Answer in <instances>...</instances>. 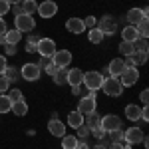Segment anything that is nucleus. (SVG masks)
<instances>
[{
  "mask_svg": "<svg viewBox=\"0 0 149 149\" xmlns=\"http://www.w3.org/2000/svg\"><path fill=\"white\" fill-rule=\"evenodd\" d=\"M100 90H103L105 95H111V97H117V95H121L123 93V86H121V81L117 80V78H103V84Z\"/></svg>",
  "mask_w": 149,
  "mask_h": 149,
  "instance_id": "obj_1",
  "label": "nucleus"
},
{
  "mask_svg": "<svg viewBox=\"0 0 149 149\" xmlns=\"http://www.w3.org/2000/svg\"><path fill=\"white\" fill-rule=\"evenodd\" d=\"M81 84L88 88V90H100L103 84V74L102 72H84V80H81Z\"/></svg>",
  "mask_w": 149,
  "mask_h": 149,
  "instance_id": "obj_2",
  "label": "nucleus"
},
{
  "mask_svg": "<svg viewBox=\"0 0 149 149\" xmlns=\"http://www.w3.org/2000/svg\"><path fill=\"white\" fill-rule=\"evenodd\" d=\"M36 52H38L42 58H52L54 54H56V42H54L52 38H40V40H38Z\"/></svg>",
  "mask_w": 149,
  "mask_h": 149,
  "instance_id": "obj_3",
  "label": "nucleus"
},
{
  "mask_svg": "<svg viewBox=\"0 0 149 149\" xmlns=\"http://www.w3.org/2000/svg\"><path fill=\"white\" fill-rule=\"evenodd\" d=\"M117 80L121 81V86L123 88H129V86H135L139 80V72L137 68H125L119 76H117Z\"/></svg>",
  "mask_w": 149,
  "mask_h": 149,
  "instance_id": "obj_4",
  "label": "nucleus"
},
{
  "mask_svg": "<svg viewBox=\"0 0 149 149\" xmlns=\"http://www.w3.org/2000/svg\"><path fill=\"white\" fill-rule=\"evenodd\" d=\"M100 127H102L105 133H109V131H115V129H121V119H119L117 115H113V113L103 115L102 121H100Z\"/></svg>",
  "mask_w": 149,
  "mask_h": 149,
  "instance_id": "obj_5",
  "label": "nucleus"
},
{
  "mask_svg": "<svg viewBox=\"0 0 149 149\" xmlns=\"http://www.w3.org/2000/svg\"><path fill=\"white\" fill-rule=\"evenodd\" d=\"M14 26H16V30H20V32H32L36 22H34V18H32L30 14H20V16H16Z\"/></svg>",
  "mask_w": 149,
  "mask_h": 149,
  "instance_id": "obj_6",
  "label": "nucleus"
},
{
  "mask_svg": "<svg viewBox=\"0 0 149 149\" xmlns=\"http://www.w3.org/2000/svg\"><path fill=\"white\" fill-rule=\"evenodd\" d=\"M145 139V133L139 129V127H129L127 131H123V141L127 145H137Z\"/></svg>",
  "mask_w": 149,
  "mask_h": 149,
  "instance_id": "obj_7",
  "label": "nucleus"
},
{
  "mask_svg": "<svg viewBox=\"0 0 149 149\" xmlns=\"http://www.w3.org/2000/svg\"><path fill=\"white\" fill-rule=\"evenodd\" d=\"M95 28H97L103 36H105V34L111 36V34H115V30H117V24H115V20L111 18V16H103L102 20L95 24Z\"/></svg>",
  "mask_w": 149,
  "mask_h": 149,
  "instance_id": "obj_8",
  "label": "nucleus"
},
{
  "mask_svg": "<svg viewBox=\"0 0 149 149\" xmlns=\"http://www.w3.org/2000/svg\"><path fill=\"white\" fill-rule=\"evenodd\" d=\"M52 62H54L60 70L68 68L70 62H72V52H70V50H56V54L52 56Z\"/></svg>",
  "mask_w": 149,
  "mask_h": 149,
  "instance_id": "obj_9",
  "label": "nucleus"
},
{
  "mask_svg": "<svg viewBox=\"0 0 149 149\" xmlns=\"http://www.w3.org/2000/svg\"><path fill=\"white\" fill-rule=\"evenodd\" d=\"M20 76H22L26 81H36L40 78V68H38V64H24L22 70H20Z\"/></svg>",
  "mask_w": 149,
  "mask_h": 149,
  "instance_id": "obj_10",
  "label": "nucleus"
},
{
  "mask_svg": "<svg viewBox=\"0 0 149 149\" xmlns=\"http://www.w3.org/2000/svg\"><path fill=\"white\" fill-rule=\"evenodd\" d=\"M36 12H38L42 18H52V16H56V12H58V4L54 0H46V2L38 4V10Z\"/></svg>",
  "mask_w": 149,
  "mask_h": 149,
  "instance_id": "obj_11",
  "label": "nucleus"
},
{
  "mask_svg": "<svg viewBox=\"0 0 149 149\" xmlns=\"http://www.w3.org/2000/svg\"><path fill=\"white\" fill-rule=\"evenodd\" d=\"M78 111H80L81 115H88V113H92V111H95V100H93V97H88V95H84V97L80 100Z\"/></svg>",
  "mask_w": 149,
  "mask_h": 149,
  "instance_id": "obj_12",
  "label": "nucleus"
},
{
  "mask_svg": "<svg viewBox=\"0 0 149 149\" xmlns=\"http://www.w3.org/2000/svg\"><path fill=\"white\" fill-rule=\"evenodd\" d=\"M48 131H50L54 137H64V135H66V123H62L60 119H50Z\"/></svg>",
  "mask_w": 149,
  "mask_h": 149,
  "instance_id": "obj_13",
  "label": "nucleus"
},
{
  "mask_svg": "<svg viewBox=\"0 0 149 149\" xmlns=\"http://www.w3.org/2000/svg\"><path fill=\"white\" fill-rule=\"evenodd\" d=\"M123 70H125L123 60H121V58H115V60H111V62H109V66H107V74H109L111 78H117Z\"/></svg>",
  "mask_w": 149,
  "mask_h": 149,
  "instance_id": "obj_14",
  "label": "nucleus"
},
{
  "mask_svg": "<svg viewBox=\"0 0 149 149\" xmlns=\"http://www.w3.org/2000/svg\"><path fill=\"white\" fill-rule=\"evenodd\" d=\"M141 109L143 107H139L137 103H129V105H125V117L129 121H139L141 119Z\"/></svg>",
  "mask_w": 149,
  "mask_h": 149,
  "instance_id": "obj_15",
  "label": "nucleus"
},
{
  "mask_svg": "<svg viewBox=\"0 0 149 149\" xmlns=\"http://www.w3.org/2000/svg\"><path fill=\"white\" fill-rule=\"evenodd\" d=\"M81 80H84V72L80 68H74V70H68V84L70 86H81Z\"/></svg>",
  "mask_w": 149,
  "mask_h": 149,
  "instance_id": "obj_16",
  "label": "nucleus"
},
{
  "mask_svg": "<svg viewBox=\"0 0 149 149\" xmlns=\"http://www.w3.org/2000/svg\"><path fill=\"white\" fill-rule=\"evenodd\" d=\"M66 28H68L70 32H74V34H81V32L86 30V26H84V20H81V18H70L68 22H66Z\"/></svg>",
  "mask_w": 149,
  "mask_h": 149,
  "instance_id": "obj_17",
  "label": "nucleus"
},
{
  "mask_svg": "<svg viewBox=\"0 0 149 149\" xmlns=\"http://www.w3.org/2000/svg\"><path fill=\"white\" fill-rule=\"evenodd\" d=\"M137 38H139V34H137V28L135 26H125L121 30V40L123 42H135Z\"/></svg>",
  "mask_w": 149,
  "mask_h": 149,
  "instance_id": "obj_18",
  "label": "nucleus"
},
{
  "mask_svg": "<svg viewBox=\"0 0 149 149\" xmlns=\"http://www.w3.org/2000/svg\"><path fill=\"white\" fill-rule=\"evenodd\" d=\"M100 121H102V115L97 113V111H92V113H88L84 117V123L90 127V129H97L100 127Z\"/></svg>",
  "mask_w": 149,
  "mask_h": 149,
  "instance_id": "obj_19",
  "label": "nucleus"
},
{
  "mask_svg": "<svg viewBox=\"0 0 149 149\" xmlns=\"http://www.w3.org/2000/svg\"><path fill=\"white\" fill-rule=\"evenodd\" d=\"M20 38H22V32L20 30H16V28H10V30H6L4 32V40H6V44H18L20 42Z\"/></svg>",
  "mask_w": 149,
  "mask_h": 149,
  "instance_id": "obj_20",
  "label": "nucleus"
},
{
  "mask_svg": "<svg viewBox=\"0 0 149 149\" xmlns=\"http://www.w3.org/2000/svg\"><path fill=\"white\" fill-rule=\"evenodd\" d=\"M141 18H143L141 8H131V10L127 12V22H129V26H137L141 22Z\"/></svg>",
  "mask_w": 149,
  "mask_h": 149,
  "instance_id": "obj_21",
  "label": "nucleus"
},
{
  "mask_svg": "<svg viewBox=\"0 0 149 149\" xmlns=\"http://www.w3.org/2000/svg\"><path fill=\"white\" fill-rule=\"evenodd\" d=\"M81 123H84V115H81L80 111H72V113L68 115V125H70V127L78 129Z\"/></svg>",
  "mask_w": 149,
  "mask_h": 149,
  "instance_id": "obj_22",
  "label": "nucleus"
},
{
  "mask_svg": "<svg viewBox=\"0 0 149 149\" xmlns=\"http://www.w3.org/2000/svg\"><path fill=\"white\" fill-rule=\"evenodd\" d=\"M10 111H14L16 115H20V117H22V115L28 113V105H26V102H24V100L14 102V103H12V109H10Z\"/></svg>",
  "mask_w": 149,
  "mask_h": 149,
  "instance_id": "obj_23",
  "label": "nucleus"
},
{
  "mask_svg": "<svg viewBox=\"0 0 149 149\" xmlns=\"http://www.w3.org/2000/svg\"><path fill=\"white\" fill-rule=\"evenodd\" d=\"M78 141L80 139L76 137V135H64L62 137V147L64 149H76L78 147Z\"/></svg>",
  "mask_w": 149,
  "mask_h": 149,
  "instance_id": "obj_24",
  "label": "nucleus"
},
{
  "mask_svg": "<svg viewBox=\"0 0 149 149\" xmlns=\"http://www.w3.org/2000/svg\"><path fill=\"white\" fill-rule=\"evenodd\" d=\"M52 80H54V84H58V86H64V84H68V70L66 68H62V70H58L56 74L52 76Z\"/></svg>",
  "mask_w": 149,
  "mask_h": 149,
  "instance_id": "obj_25",
  "label": "nucleus"
},
{
  "mask_svg": "<svg viewBox=\"0 0 149 149\" xmlns=\"http://www.w3.org/2000/svg\"><path fill=\"white\" fill-rule=\"evenodd\" d=\"M20 6H22V10H24V14H34L36 10H38V4H36V0H22L20 2Z\"/></svg>",
  "mask_w": 149,
  "mask_h": 149,
  "instance_id": "obj_26",
  "label": "nucleus"
},
{
  "mask_svg": "<svg viewBox=\"0 0 149 149\" xmlns=\"http://www.w3.org/2000/svg\"><path fill=\"white\" fill-rule=\"evenodd\" d=\"M135 28H137L139 38H147V34H149V30H147V28H149V20H147V16H143V18H141V22H139Z\"/></svg>",
  "mask_w": 149,
  "mask_h": 149,
  "instance_id": "obj_27",
  "label": "nucleus"
},
{
  "mask_svg": "<svg viewBox=\"0 0 149 149\" xmlns=\"http://www.w3.org/2000/svg\"><path fill=\"white\" fill-rule=\"evenodd\" d=\"M12 109V102H10V97L8 95H0V113H8Z\"/></svg>",
  "mask_w": 149,
  "mask_h": 149,
  "instance_id": "obj_28",
  "label": "nucleus"
},
{
  "mask_svg": "<svg viewBox=\"0 0 149 149\" xmlns=\"http://www.w3.org/2000/svg\"><path fill=\"white\" fill-rule=\"evenodd\" d=\"M88 40L92 42V44H100L103 40V34L97 30V28H90V34H88Z\"/></svg>",
  "mask_w": 149,
  "mask_h": 149,
  "instance_id": "obj_29",
  "label": "nucleus"
},
{
  "mask_svg": "<svg viewBox=\"0 0 149 149\" xmlns=\"http://www.w3.org/2000/svg\"><path fill=\"white\" fill-rule=\"evenodd\" d=\"M38 40H40L38 36H30V38H28V42H26V52H28V54H34V52H36V48H38Z\"/></svg>",
  "mask_w": 149,
  "mask_h": 149,
  "instance_id": "obj_30",
  "label": "nucleus"
},
{
  "mask_svg": "<svg viewBox=\"0 0 149 149\" xmlns=\"http://www.w3.org/2000/svg\"><path fill=\"white\" fill-rule=\"evenodd\" d=\"M133 50L135 52H147V38H137L133 42Z\"/></svg>",
  "mask_w": 149,
  "mask_h": 149,
  "instance_id": "obj_31",
  "label": "nucleus"
},
{
  "mask_svg": "<svg viewBox=\"0 0 149 149\" xmlns=\"http://www.w3.org/2000/svg\"><path fill=\"white\" fill-rule=\"evenodd\" d=\"M119 52L123 54V56H131L135 50H133V42H121L119 44Z\"/></svg>",
  "mask_w": 149,
  "mask_h": 149,
  "instance_id": "obj_32",
  "label": "nucleus"
},
{
  "mask_svg": "<svg viewBox=\"0 0 149 149\" xmlns=\"http://www.w3.org/2000/svg\"><path fill=\"white\" fill-rule=\"evenodd\" d=\"M131 58H133L135 68H137V66H141V64H145V60H147V52H133Z\"/></svg>",
  "mask_w": 149,
  "mask_h": 149,
  "instance_id": "obj_33",
  "label": "nucleus"
},
{
  "mask_svg": "<svg viewBox=\"0 0 149 149\" xmlns=\"http://www.w3.org/2000/svg\"><path fill=\"white\" fill-rule=\"evenodd\" d=\"M109 139H111V143H123V131L121 129L109 131Z\"/></svg>",
  "mask_w": 149,
  "mask_h": 149,
  "instance_id": "obj_34",
  "label": "nucleus"
},
{
  "mask_svg": "<svg viewBox=\"0 0 149 149\" xmlns=\"http://www.w3.org/2000/svg\"><path fill=\"white\" fill-rule=\"evenodd\" d=\"M4 78H8L10 81H14V80L20 78V72H18L16 68H6V70H4Z\"/></svg>",
  "mask_w": 149,
  "mask_h": 149,
  "instance_id": "obj_35",
  "label": "nucleus"
},
{
  "mask_svg": "<svg viewBox=\"0 0 149 149\" xmlns=\"http://www.w3.org/2000/svg\"><path fill=\"white\" fill-rule=\"evenodd\" d=\"M90 133H92V129L86 125V123H81V125L78 127V135H76V137H78V139H84V137H88Z\"/></svg>",
  "mask_w": 149,
  "mask_h": 149,
  "instance_id": "obj_36",
  "label": "nucleus"
},
{
  "mask_svg": "<svg viewBox=\"0 0 149 149\" xmlns=\"http://www.w3.org/2000/svg\"><path fill=\"white\" fill-rule=\"evenodd\" d=\"M8 97H10V102L14 103V102H20V100H24V95H22V92L20 90H10V93H8Z\"/></svg>",
  "mask_w": 149,
  "mask_h": 149,
  "instance_id": "obj_37",
  "label": "nucleus"
},
{
  "mask_svg": "<svg viewBox=\"0 0 149 149\" xmlns=\"http://www.w3.org/2000/svg\"><path fill=\"white\" fill-rule=\"evenodd\" d=\"M8 88H10V80L4 78V74H2V78H0V92H8Z\"/></svg>",
  "mask_w": 149,
  "mask_h": 149,
  "instance_id": "obj_38",
  "label": "nucleus"
},
{
  "mask_svg": "<svg viewBox=\"0 0 149 149\" xmlns=\"http://www.w3.org/2000/svg\"><path fill=\"white\" fill-rule=\"evenodd\" d=\"M10 12V4L6 2V0H0V18L4 16V14H8Z\"/></svg>",
  "mask_w": 149,
  "mask_h": 149,
  "instance_id": "obj_39",
  "label": "nucleus"
},
{
  "mask_svg": "<svg viewBox=\"0 0 149 149\" xmlns=\"http://www.w3.org/2000/svg\"><path fill=\"white\" fill-rule=\"evenodd\" d=\"M58 70H60V68H58L56 64H54V62H50V64H48L46 68H44V72H46V74H50V76H54V74H56Z\"/></svg>",
  "mask_w": 149,
  "mask_h": 149,
  "instance_id": "obj_40",
  "label": "nucleus"
},
{
  "mask_svg": "<svg viewBox=\"0 0 149 149\" xmlns=\"http://www.w3.org/2000/svg\"><path fill=\"white\" fill-rule=\"evenodd\" d=\"M95 24H97V20H95L93 16H88V18L84 20V26H86V28H95Z\"/></svg>",
  "mask_w": 149,
  "mask_h": 149,
  "instance_id": "obj_41",
  "label": "nucleus"
},
{
  "mask_svg": "<svg viewBox=\"0 0 149 149\" xmlns=\"http://www.w3.org/2000/svg\"><path fill=\"white\" fill-rule=\"evenodd\" d=\"M8 68V62H6V56L0 54V74H4V70Z\"/></svg>",
  "mask_w": 149,
  "mask_h": 149,
  "instance_id": "obj_42",
  "label": "nucleus"
},
{
  "mask_svg": "<svg viewBox=\"0 0 149 149\" xmlns=\"http://www.w3.org/2000/svg\"><path fill=\"white\" fill-rule=\"evenodd\" d=\"M4 52H6L8 56H12V54H16V46H14V44H4Z\"/></svg>",
  "mask_w": 149,
  "mask_h": 149,
  "instance_id": "obj_43",
  "label": "nucleus"
},
{
  "mask_svg": "<svg viewBox=\"0 0 149 149\" xmlns=\"http://www.w3.org/2000/svg\"><path fill=\"white\" fill-rule=\"evenodd\" d=\"M92 133H93V135H95L97 139H103V137H105V131H103L102 127H97V129H92Z\"/></svg>",
  "mask_w": 149,
  "mask_h": 149,
  "instance_id": "obj_44",
  "label": "nucleus"
},
{
  "mask_svg": "<svg viewBox=\"0 0 149 149\" xmlns=\"http://www.w3.org/2000/svg\"><path fill=\"white\" fill-rule=\"evenodd\" d=\"M141 119L143 121H149V107L147 105H143V109H141Z\"/></svg>",
  "mask_w": 149,
  "mask_h": 149,
  "instance_id": "obj_45",
  "label": "nucleus"
},
{
  "mask_svg": "<svg viewBox=\"0 0 149 149\" xmlns=\"http://www.w3.org/2000/svg\"><path fill=\"white\" fill-rule=\"evenodd\" d=\"M12 12H14V16L24 14V10H22V6H20V4H14V6H12Z\"/></svg>",
  "mask_w": 149,
  "mask_h": 149,
  "instance_id": "obj_46",
  "label": "nucleus"
},
{
  "mask_svg": "<svg viewBox=\"0 0 149 149\" xmlns=\"http://www.w3.org/2000/svg\"><path fill=\"white\" fill-rule=\"evenodd\" d=\"M107 149H129V145H127V143L125 145H123V143H111Z\"/></svg>",
  "mask_w": 149,
  "mask_h": 149,
  "instance_id": "obj_47",
  "label": "nucleus"
},
{
  "mask_svg": "<svg viewBox=\"0 0 149 149\" xmlns=\"http://www.w3.org/2000/svg\"><path fill=\"white\" fill-rule=\"evenodd\" d=\"M149 90H143V92H141V95H139V97H141V103H143V105H147V100H149Z\"/></svg>",
  "mask_w": 149,
  "mask_h": 149,
  "instance_id": "obj_48",
  "label": "nucleus"
},
{
  "mask_svg": "<svg viewBox=\"0 0 149 149\" xmlns=\"http://www.w3.org/2000/svg\"><path fill=\"white\" fill-rule=\"evenodd\" d=\"M50 62H52V58H44V60H40V64H38V68H42V70H44V68L48 66V64H50Z\"/></svg>",
  "mask_w": 149,
  "mask_h": 149,
  "instance_id": "obj_49",
  "label": "nucleus"
},
{
  "mask_svg": "<svg viewBox=\"0 0 149 149\" xmlns=\"http://www.w3.org/2000/svg\"><path fill=\"white\" fill-rule=\"evenodd\" d=\"M6 30H8V28H6V22L0 18V36H4V32H6Z\"/></svg>",
  "mask_w": 149,
  "mask_h": 149,
  "instance_id": "obj_50",
  "label": "nucleus"
},
{
  "mask_svg": "<svg viewBox=\"0 0 149 149\" xmlns=\"http://www.w3.org/2000/svg\"><path fill=\"white\" fill-rule=\"evenodd\" d=\"M72 93H74V95H80L81 93V86H72Z\"/></svg>",
  "mask_w": 149,
  "mask_h": 149,
  "instance_id": "obj_51",
  "label": "nucleus"
},
{
  "mask_svg": "<svg viewBox=\"0 0 149 149\" xmlns=\"http://www.w3.org/2000/svg\"><path fill=\"white\" fill-rule=\"evenodd\" d=\"M76 149H90V147H88V143H86V141H81V139H80V141H78V147H76Z\"/></svg>",
  "mask_w": 149,
  "mask_h": 149,
  "instance_id": "obj_52",
  "label": "nucleus"
},
{
  "mask_svg": "<svg viewBox=\"0 0 149 149\" xmlns=\"http://www.w3.org/2000/svg\"><path fill=\"white\" fill-rule=\"evenodd\" d=\"M6 2H8V4H10V6H14V4H20V2H22V0H6Z\"/></svg>",
  "mask_w": 149,
  "mask_h": 149,
  "instance_id": "obj_53",
  "label": "nucleus"
},
{
  "mask_svg": "<svg viewBox=\"0 0 149 149\" xmlns=\"http://www.w3.org/2000/svg\"><path fill=\"white\" fill-rule=\"evenodd\" d=\"M92 149H107V147H105V145H102V143H97V145H93Z\"/></svg>",
  "mask_w": 149,
  "mask_h": 149,
  "instance_id": "obj_54",
  "label": "nucleus"
},
{
  "mask_svg": "<svg viewBox=\"0 0 149 149\" xmlns=\"http://www.w3.org/2000/svg\"><path fill=\"white\" fill-rule=\"evenodd\" d=\"M0 78H2V74H0Z\"/></svg>",
  "mask_w": 149,
  "mask_h": 149,
  "instance_id": "obj_55",
  "label": "nucleus"
}]
</instances>
